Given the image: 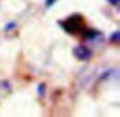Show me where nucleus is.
<instances>
[{"label": "nucleus", "mask_w": 120, "mask_h": 117, "mask_svg": "<svg viewBox=\"0 0 120 117\" xmlns=\"http://www.w3.org/2000/svg\"><path fill=\"white\" fill-rule=\"evenodd\" d=\"M53 2H55V0H47V7H52Z\"/></svg>", "instance_id": "obj_4"}, {"label": "nucleus", "mask_w": 120, "mask_h": 117, "mask_svg": "<svg viewBox=\"0 0 120 117\" xmlns=\"http://www.w3.org/2000/svg\"><path fill=\"white\" fill-rule=\"evenodd\" d=\"M60 25L65 28V32H68V34H77L80 28H82L83 22H82V17H80V15H73V17L65 19L64 22H60Z\"/></svg>", "instance_id": "obj_1"}, {"label": "nucleus", "mask_w": 120, "mask_h": 117, "mask_svg": "<svg viewBox=\"0 0 120 117\" xmlns=\"http://www.w3.org/2000/svg\"><path fill=\"white\" fill-rule=\"evenodd\" d=\"M85 39L87 40H100L102 39V34L97 32V30H87L85 32Z\"/></svg>", "instance_id": "obj_3"}, {"label": "nucleus", "mask_w": 120, "mask_h": 117, "mask_svg": "<svg viewBox=\"0 0 120 117\" xmlns=\"http://www.w3.org/2000/svg\"><path fill=\"white\" fill-rule=\"evenodd\" d=\"M73 54L77 58H80V60H88L90 55H92V52H90V49H87L85 45H79L73 49Z\"/></svg>", "instance_id": "obj_2"}]
</instances>
